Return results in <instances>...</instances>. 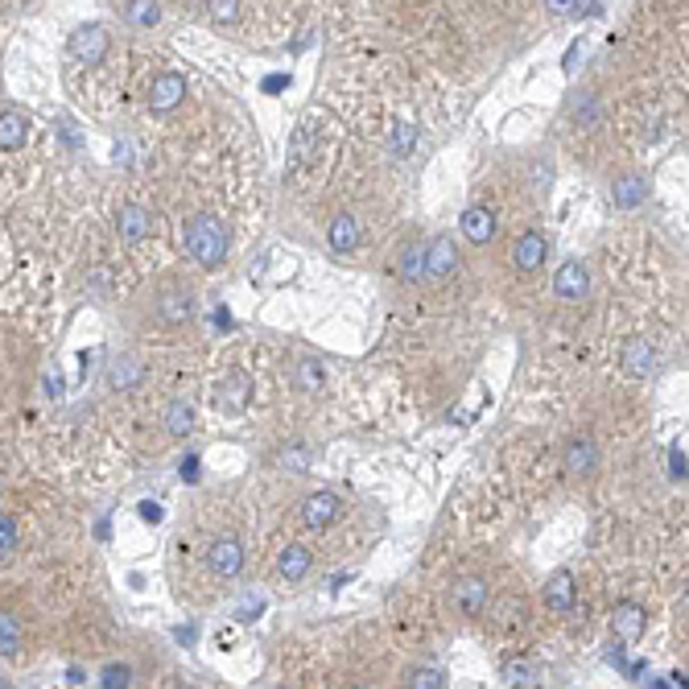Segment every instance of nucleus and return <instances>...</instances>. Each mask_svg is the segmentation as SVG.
Returning a JSON list of instances; mask_svg holds the SVG:
<instances>
[{
  "mask_svg": "<svg viewBox=\"0 0 689 689\" xmlns=\"http://www.w3.org/2000/svg\"><path fill=\"white\" fill-rule=\"evenodd\" d=\"M187 252L199 269H219L227 261V231L215 215H199L187 227Z\"/></svg>",
  "mask_w": 689,
  "mask_h": 689,
  "instance_id": "f257e3e1",
  "label": "nucleus"
},
{
  "mask_svg": "<svg viewBox=\"0 0 689 689\" xmlns=\"http://www.w3.org/2000/svg\"><path fill=\"white\" fill-rule=\"evenodd\" d=\"M108 46H112V38H108V29H104V25H95V21H87V25H79L75 34H71V41H67V50H71V58H75V62H87V67H95V62H104V55H108Z\"/></svg>",
  "mask_w": 689,
  "mask_h": 689,
  "instance_id": "f03ea898",
  "label": "nucleus"
},
{
  "mask_svg": "<svg viewBox=\"0 0 689 689\" xmlns=\"http://www.w3.org/2000/svg\"><path fill=\"white\" fill-rule=\"evenodd\" d=\"M656 368H661L656 343H649V338H632V343L623 347V376H628V380H649Z\"/></svg>",
  "mask_w": 689,
  "mask_h": 689,
  "instance_id": "7ed1b4c3",
  "label": "nucleus"
},
{
  "mask_svg": "<svg viewBox=\"0 0 689 689\" xmlns=\"http://www.w3.org/2000/svg\"><path fill=\"white\" fill-rule=\"evenodd\" d=\"M206 566H211V574L236 578L243 570V545L236 537L211 540V549H206Z\"/></svg>",
  "mask_w": 689,
  "mask_h": 689,
  "instance_id": "20e7f679",
  "label": "nucleus"
},
{
  "mask_svg": "<svg viewBox=\"0 0 689 689\" xmlns=\"http://www.w3.org/2000/svg\"><path fill=\"white\" fill-rule=\"evenodd\" d=\"M561 459H566V479H591L598 466V447L591 438H570Z\"/></svg>",
  "mask_w": 689,
  "mask_h": 689,
  "instance_id": "39448f33",
  "label": "nucleus"
},
{
  "mask_svg": "<svg viewBox=\"0 0 689 689\" xmlns=\"http://www.w3.org/2000/svg\"><path fill=\"white\" fill-rule=\"evenodd\" d=\"M338 516H343V500H338L335 491H318V496H310V500L301 503L306 528H331Z\"/></svg>",
  "mask_w": 689,
  "mask_h": 689,
  "instance_id": "423d86ee",
  "label": "nucleus"
},
{
  "mask_svg": "<svg viewBox=\"0 0 689 689\" xmlns=\"http://www.w3.org/2000/svg\"><path fill=\"white\" fill-rule=\"evenodd\" d=\"M215 405L224 413H231V417H240V413L252 405V380L243 372H231L224 384H219V392H215Z\"/></svg>",
  "mask_w": 689,
  "mask_h": 689,
  "instance_id": "0eeeda50",
  "label": "nucleus"
},
{
  "mask_svg": "<svg viewBox=\"0 0 689 689\" xmlns=\"http://www.w3.org/2000/svg\"><path fill=\"white\" fill-rule=\"evenodd\" d=\"M182 99H187V79H182V75L166 71V75L153 79V87H150V108H153V112H174Z\"/></svg>",
  "mask_w": 689,
  "mask_h": 689,
  "instance_id": "6e6552de",
  "label": "nucleus"
},
{
  "mask_svg": "<svg viewBox=\"0 0 689 689\" xmlns=\"http://www.w3.org/2000/svg\"><path fill=\"white\" fill-rule=\"evenodd\" d=\"M116 231H120V240L124 243H141L153 236V215L145 211V206H120V215H116Z\"/></svg>",
  "mask_w": 689,
  "mask_h": 689,
  "instance_id": "1a4fd4ad",
  "label": "nucleus"
},
{
  "mask_svg": "<svg viewBox=\"0 0 689 689\" xmlns=\"http://www.w3.org/2000/svg\"><path fill=\"white\" fill-rule=\"evenodd\" d=\"M545 257H549V240L540 231H524L521 240L512 243V264L521 273H537L540 264H545Z\"/></svg>",
  "mask_w": 689,
  "mask_h": 689,
  "instance_id": "9d476101",
  "label": "nucleus"
},
{
  "mask_svg": "<svg viewBox=\"0 0 689 689\" xmlns=\"http://www.w3.org/2000/svg\"><path fill=\"white\" fill-rule=\"evenodd\" d=\"M454 269H459V248H454L450 236H438V240L426 248V277L429 281H447Z\"/></svg>",
  "mask_w": 689,
  "mask_h": 689,
  "instance_id": "9b49d317",
  "label": "nucleus"
},
{
  "mask_svg": "<svg viewBox=\"0 0 689 689\" xmlns=\"http://www.w3.org/2000/svg\"><path fill=\"white\" fill-rule=\"evenodd\" d=\"M586 289H591V277H586V269L578 261H566L558 269V277H554V294L561 301H582L586 298Z\"/></svg>",
  "mask_w": 689,
  "mask_h": 689,
  "instance_id": "f8f14e48",
  "label": "nucleus"
},
{
  "mask_svg": "<svg viewBox=\"0 0 689 689\" xmlns=\"http://www.w3.org/2000/svg\"><path fill=\"white\" fill-rule=\"evenodd\" d=\"M450 603L459 607V615H484L487 607V582L484 578H463L459 586H454V595H450Z\"/></svg>",
  "mask_w": 689,
  "mask_h": 689,
  "instance_id": "ddd939ff",
  "label": "nucleus"
},
{
  "mask_svg": "<svg viewBox=\"0 0 689 689\" xmlns=\"http://www.w3.org/2000/svg\"><path fill=\"white\" fill-rule=\"evenodd\" d=\"M611 628L619 640H640L644 635V628H649V615H644V607H635V603H619L611 615Z\"/></svg>",
  "mask_w": 689,
  "mask_h": 689,
  "instance_id": "4468645a",
  "label": "nucleus"
},
{
  "mask_svg": "<svg viewBox=\"0 0 689 689\" xmlns=\"http://www.w3.org/2000/svg\"><path fill=\"white\" fill-rule=\"evenodd\" d=\"M545 607H549V611H558V615L574 611V578L566 574V570L549 574V582H545Z\"/></svg>",
  "mask_w": 689,
  "mask_h": 689,
  "instance_id": "2eb2a0df",
  "label": "nucleus"
},
{
  "mask_svg": "<svg viewBox=\"0 0 689 689\" xmlns=\"http://www.w3.org/2000/svg\"><path fill=\"white\" fill-rule=\"evenodd\" d=\"M190 310H194V301H190L187 289H162V294H157V318H162L166 326L187 322Z\"/></svg>",
  "mask_w": 689,
  "mask_h": 689,
  "instance_id": "dca6fc26",
  "label": "nucleus"
},
{
  "mask_svg": "<svg viewBox=\"0 0 689 689\" xmlns=\"http://www.w3.org/2000/svg\"><path fill=\"white\" fill-rule=\"evenodd\" d=\"M25 136H29V116L17 112V108H9V112H0V150L13 153L25 145Z\"/></svg>",
  "mask_w": 689,
  "mask_h": 689,
  "instance_id": "f3484780",
  "label": "nucleus"
},
{
  "mask_svg": "<svg viewBox=\"0 0 689 689\" xmlns=\"http://www.w3.org/2000/svg\"><path fill=\"white\" fill-rule=\"evenodd\" d=\"M459 224H463V236L471 243H487L491 236H496V215H491L487 206H471Z\"/></svg>",
  "mask_w": 689,
  "mask_h": 689,
  "instance_id": "a211bd4d",
  "label": "nucleus"
},
{
  "mask_svg": "<svg viewBox=\"0 0 689 689\" xmlns=\"http://www.w3.org/2000/svg\"><path fill=\"white\" fill-rule=\"evenodd\" d=\"M310 566H314L310 549H306V545H289L277 561V574L285 578V582H301V578L310 574Z\"/></svg>",
  "mask_w": 689,
  "mask_h": 689,
  "instance_id": "6ab92c4d",
  "label": "nucleus"
},
{
  "mask_svg": "<svg viewBox=\"0 0 689 689\" xmlns=\"http://www.w3.org/2000/svg\"><path fill=\"white\" fill-rule=\"evenodd\" d=\"M355 243H359V219L343 211V215L331 219V248H335L338 257H347V252H355Z\"/></svg>",
  "mask_w": 689,
  "mask_h": 689,
  "instance_id": "aec40b11",
  "label": "nucleus"
},
{
  "mask_svg": "<svg viewBox=\"0 0 689 689\" xmlns=\"http://www.w3.org/2000/svg\"><path fill=\"white\" fill-rule=\"evenodd\" d=\"M644 194H649V187H644L635 174H628V178H619V182L611 187V203L623 206V211H632V206L644 203Z\"/></svg>",
  "mask_w": 689,
  "mask_h": 689,
  "instance_id": "412c9836",
  "label": "nucleus"
},
{
  "mask_svg": "<svg viewBox=\"0 0 689 689\" xmlns=\"http://www.w3.org/2000/svg\"><path fill=\"white\" fill-rule=\"evenodd\" d=\"M421 277H426V243H405V252H401V281L417 285Z\"/></svg>",
  "mask_w": 689,
  "mask_h": 689,
  "instance_id": "4be33fe9",
  "label": "nucleus"
},
{
  "mask_svg": "<svg viewBox=\"0 0 689 689\" xmlns=\"http://www.w3.org/2000/svg\"><path fill=\"white\" fill-rule=\"evenodd\" d=\"M124 17H129V25H136V29H153V25L162 21V4H157V0H129V4H124Z\"/></svg>",
  "mask_w": 689,
  "mask_h": 689,
  "instance_id": "5701e85b",
  "label": "nucleus"
},
{
  "mask_svg": "<svg viewBox=\"0 0 689 689\" xmlns=\"http://www.w3.org/2000/svg\"><path fill=\"white\" fill-rule=\"evenodd\" d=\"M537 677H540V669L537 665H533V661H508V665H503V681H508V686H521V689H533L537 686Z\"/></svg>",
  "mask_w": 689,
  "mask_h": 689,
  "instance_id": "b1692460",
  "label": "nucleus"
},
{
  "mask_svg": "<svg viewBox=\"0 0 689 689\" xmlns=\"http://www.w3.org/2000/svg\"><path fill=\"white\" fill-rule=\"evenodd\" d=\"M136 380H141V364H136V359H129V355L112 359V368H108V384H112V389H132Z\"/></svg>",
  "mask_w": 689,
  "mask_h": 689,
  "instance_id": "393cba45",
  "label": "nucleus"
},
{
  "mask_svg": "<svg viewBox=\"0 0 689 689\" xmlns=\"http://www.w3.org/2000/svg\"><path fill=\"white\" fill-rule=\"evenodd\" d=\"M166 429L174 433V438H187L190 429H194V413H190L187 401H174L166 409Z\"/></svg>",
  "mask_w": 689,
  "mask_h": 689,
  "instance_id": "a878e982",
  "label": "nucleus"
},
{
  "mask_svg": "<svg viewBox=\"0 0 689 689\" xmlns=\"http://www.w3.org/2000/svg\"><path fill=\"white\" fill-rule=\"evenodd\" d=\"M21 652V623L9 611H0V656H17Z\"/></svg>",
  "mask_w": 689,
  "mask_h": 689,
  "instance_id": "bb28decb",
  "label": "nucleus"
},
{
  "mask_svg": "<svg viewBox=\"0 0 689 689\" xmlns=\"http://www.w3.org/2000/svg\"><path fill=\"white\" fill-rule=\"evenodd\" d=\"M413 145H417V129H413L409 120H396V124H392V153H396V157H409Z\"/></svg>",
  "mask_w": 689,
  "mask_h": 689,
  "instance_id": "cd10ccee",
  "label": "nucleus"
},
{
  "mask_svg": "<svg viewBox=\"0 0 689 689\" xmlns=\"http://www.w3.org/2000/svg\"><path fill=\"white\" fill-rule=\"evenodd\" d=\"M206 13L219 25H231V21H240V0H206Z\"/></svg>",
  "mask_w": 689,
  "mask_h": 689,
  "instance_id": "c85d7f7f",
  "label": "nucleus"
},
{
  "mask_svg": "<svg viewBox=\"0 0 689 689\" xmlns=\"http://www.w3.org/2000/svg\"><path fill=\"white\" fill-rule=\"evenodd\" d=\"M99 686H104V689H124V686H132V665H108V669L99 673Z\"/></svg>",
  "mask_w": 689,
  "mask_h": 689,
  "instance_id": "c756f323",
  "label": "nucleus"
},
{
  "mask_svg": "<svg viewBox=\"0 0 689 689\" xmlns=\"http://www.w3.org/2000/svg\"><path fill=\"white\" fill-rule=\"evenodd\" d=\"M298 384L306 392H314L318 384H322V364H318V359H301V364H298Z\"/></svg>",
  "mask_w": 689,
  "mask_h": 689,
  "instance_id": "7c9ffc66",
  "label": "nucleus"
},
{
  "mask_svg": "<svg viewBox=\"0 0 689 689\" xmlns=\"http://www.w3.org/2000/svg\"><path fill=\"white\" fill-rule=\"evenodd\" d=\"M409 686H417V689H442V686H447V673H442V669H413L409 673Z\"/></svg>",
  "mask_w": 689,
  "mask_h": 689,
  "instance_id": "2f4dec72",
  "label": "nucleus"
},
{
  "mask_svg": "<svg viewBox=\"0 0 689 689\" xmlns=\"http://www.w3.org/2000/svg\"><path fill=\"white\" fill-rule=\"evenodd\" d=\"M13 549H17V524H13V516L0 512V558H9Z\"/></svg>",
  "mask_w": 689,
  "mask_h": 689,
  "instance_id": "473e14b6",
  "label": "nucleus"
},
{
  "mask_svg": "<svg viewBox=\"0 0 689 689\" xmlns=\"http://www.w3.org/2000/svg\"><path fill=\"white\" fill-rule=\"evenodd\" d=\"M598 116H603L598 99H586V104H582V108L574 112V124H578V129H591V124H598Z\"/></svg>",
  "mask_w": 689,
  "mask_h": 689,
  "instance_id": "72a5a7b5",
  "label": "nucleus"
},
{
  "mask_svg": "<svg viewBox=\"0 0 689 689\" xmlns=\"http://www.w3.org/2000/svg\"><path fill=\"white\" fill-rule=\"evenodd\" d=\"M669 471H673V479H686V450H681V447H673Z\"/></svg>",
  "mask_w": 689,
  "mask_h": 689,
  "instance_id": "f704fd0d",
  "label": "nucleus"
},
{
  "mask_svg": "<svg viewBox=\"0 0 689 689\" xmlns=\"http://www.w3.org/2000/svg\"><path fill=\"white\" fill-rule=\"evenodd\" d=\"M545 9H549L554 17H570L578 9V0H545Z\"/></svg>",
  "mask_w": 689,
  "mask_h": 689,
  "instance_id": "c9c22d12",
  "label": "nucleus"
},
{
  "mask_svg": "<svg viewBox=\"0 0 689 689\" xmlns=\"http://www.w3.org/2000/svg\"><path fill=\"white\" fill-rule=\"evenodd\" d=\"M264 611V598H252V603H243L240 607V615H236V619H243V623H248V619H257V615Z\"/></svg>",
  "mask_w": 689,
  "mask_h": 689,
  "instance_id": "e433bc0d",
  "label": "nucleus"
},
{
  "mask_svg": "<svg viewBox=\"0 0 689 689\" xmlns=\"http://www.w3.org/2000/svg\"><path fill=\"white\" fill-rule=\"evenodd\" d=\"M141 521H145V524H157V521H162V503H150V500L141 503Z\"/></svg>",
  "mask_w": 689,
  "mask_h": 689,
  "instance_id": "4c0bfd02",
  "label": "nucleus"
},
{
  "mask_svg": "<svg viewBox=\"0 0 689 689\" xmlns=\"http://www.w3.org/2000/svg\"><path fill=\"white\" fill-rule=\"evenodd\" d=\"M178 471H182V479H187V484H194V479H199V459H194V454H190V459H182V466H178Z\"/></svg>",
  "mask_w": 689,
  "mask_h": 689,
  "instance_id": "58836bf2",
  "label": "nucleus"
},
{
  "mask_svg": "<svg viewBox=\"0 0 689 689\" xmlns=\"http://www.w3.org/2000/svg\"><path fill=\"white\" fill-rule=\"evenodd\" d=\"M174 640H178V644H194V640H199V628H194V623H190V628H174Z\"/></svg>",
  "mask_w": 689,
  "mask_h": 689,
  "instance_id": "ea45409f",
  "label": "nucleus"
},
{
  "mask_svg": "<svg viewBox=\"0 0 689 689\" xmlns=\"http://www.w3.org/2000/svg\"><path fill=\"white\" fill-rule=\"evenodd\" d=\"M281 87H289V75H269V79H264V92H281Z\"/></svg>",
  "mask_w": 689,
  "mask_h": 689,
  "instance_id": "a19ab883",
  "label": "nucleus"
},
{
  "mask_svg": "<svg viewBox=\"0 0 689 689\" xmlns=\"http://www.w3.org/2000/svg\"><path fill=\"white\" fill-rule=\"evenodd\" d=\"M116 162H124V166H132V145L124 141V145H116Z\"/></svg>",
  "mask_w": 689,
  "mask_h": 689,
  "instance_id": "79ce46f5",
  "label": "nucleus"
},
{
  "mask_svg": "<svg viewBox=\"0 0 689 689\" xmlns=\"http://www.w3.org/2000/svg\"><path fill=\"white\" fill-rule=\"evenodd\" d=\"M215 322H219V326H231V310H227V306H224V310L215 314Z\"/></svg>",
  "mask_w": 689,
  "mask_h": 689,
  "instance_id": "37998d69",
  "label": "nucleus"
},
{
  "mask_svg": "<svg viewBox=\"0 0 689 689\" xmlns=\"http://www.w3.org/2000/svg\"><path fill=\"white\" fill-rule=\"evenodd\" d=\"M4 686H9V677H0V689H4Z\"/></svg>",
  "mask_w": 689,
  "mask_h": 689,
  "instance_id": "c03bdc74",
  "label": "nucleus"
}]
</instances>
